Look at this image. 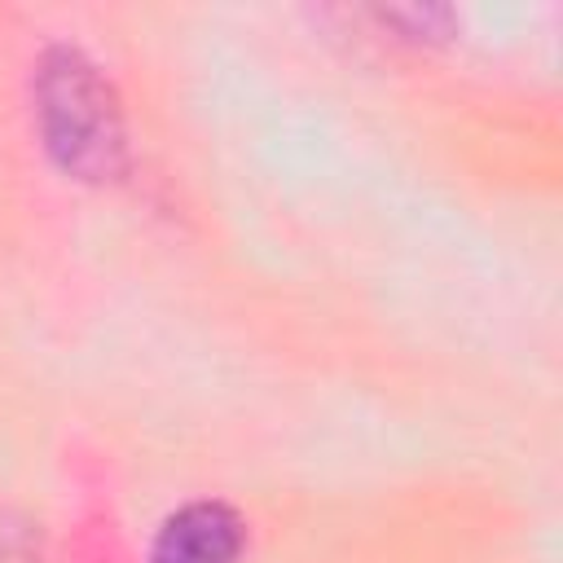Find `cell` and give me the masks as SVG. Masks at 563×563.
Listing matches in <instances>:
<instances>
[{"label": "cell", "mask_w": 563, "mask_h": 563, "mask_svg": "<svg viewBox=\"0 0 563 563\" xmlns=\"http://www.w3.org/2000/svg\"><path fill=\"white\" fill-rule=\"evenodd\" d=\"M31 123L44 158L75 185H119L132 172L128 114L114 79L70 40L44 44L31 66Z\"/></svg>", "instance_id": "obj_1"}, {"label": "cell", "mask_w": 563, "mask_h": 563, "mask_svg": "<svg viewBox=\"0 0 563 563\" xmlns=\"http://www.w3.org/2000/svg\"><path fill=\"white\" fill-rule=\"evenodd\" d=\"M246 554V523L220 497H198L176 506L154 541L145 563H242Z\"/></svg>", "instance_id": "obj_2"}, {"label": "cell", "mask_w": 563, "mask_h": 563, "mask_svg": "<svg viewBox=\"0 0 563 563\" xmlns=\"http://www.w3.org/2000/svg\"><path fill=\"white\" fill-rule=\"evenodd\" d=\"M369 18L383 31H396V40L413 44V48H444L457 40L462 31V13L453 4H431V0H413V4H374Z\"/></svg>", "instance_id": "obj_3"}]
</instances>
